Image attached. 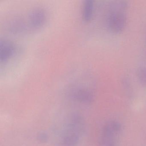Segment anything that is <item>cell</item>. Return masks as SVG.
<instances>
[{
  "label": "cell",
  "mask_w": 146,
  "mask_h": 146,
  "mask_svg": "<svg viewBox=\"0 0 146 146\" xmlns=\"http://www.w3.org/2000/svg\"><path fill=\"white\" fill-rule=\"evenodd\" d=\"M122 126L118 122L111 121L103 127L100 139L101 146H118Z\"/></svg>",
  "instance_id": "cell-2"
},
{
  "label": "cell",
  "mask_w": 146,
  "mask_h": 146,
  "mask_svg": "<svg viewBox=\"0 0 146 146\" xmlns=\"http://www.w3.org/2000/svg\"><path fill=\"white\" fill-rule=\"evenodd\" d=\"M26 23L23 19L16 17L11 19L7 23V29L9 32L14 35H19L26 30Z\"/></svg>",
  "instance_id": "cell-7"
},
{
  "label": "cell",
  "mask_w": 146,
  "mask_h": 146,
  "mask_svg": "<svg viewBox=\"0 0 146 146\" xmlns=\"http://www.w3.org/2000/svg\"><path fill=\"white\" fill-rule=\"evenodd\" d=\"M47 13L46 10L41 7H34L30 12L28 17L29 24L33 30L41 28L46 23Z\"/></svg>",
  "instance_id": "cell-3"
},
{
  "label": "cell",
  "mask_w": 146,
  "mask_h": 146,
  "mask_svg": "<svg viewBox=\"0 0 146 146\" xmlns=\"http://www.w3.org/2000/svg\"><path fill=\"white\" fill-rule=\"evenodd\" d=\"M83 121L78 115H71L67 118L60 137L63 146H75L79 141L84 130Z\"/></svg>",
  "instance_id": "cell-1"
},
{
  "label": "cell",
  "mask_w": 146,
  "mask_h": 146,
  "mask_svg": "<svg viewBox=\"0 0 146 146\" xmlns=\"http://www.w3.org/2000/svg\"><path fill=\"white\" fill-rule=\"evenodd\" d=\"M15 45L10 41L1 40L0 41V61L4 63L7 61L14 54Z\"/></svg>",
  "instance_id": "cell-6"
},
{
  "label": "cell",
  "mask_w": 146,
  "mask_h": 146,
  "mask_svg": "<svg viewBox=\"0 0 146 146\" xmlns=\"http://www.w3.org/2000/svg\"><path fill=\"white\" fill-rule=\"evenodd\" d=\"M94 11V3L92 0L84 1L83 8V17L84 21L89 22L91 20Z\"/></svg>",
  "instance_id": "cell-8"
},
{
  "label": "cell",
  "mask_w": 146,
  "mask_h": 146,
  "mask_svg": "<svg viewBox=\"0 0 146 146\" xmlns=\"http://www.w3.org/2000/svg\"><path fill=\"white\" fill-rule=\"evenodd\" d=\"M137 76L140 83L146 87V67H141L138 69Z\"/></svg>",
  "instance_id": "cell-9"
},
{
  "label": "cell",
  "mask_w": 146,
  "mask_h": 146,
  "mask_svg": "<svg viewBox=\"0 0 146 146\" xmlns=\"http://www.w3.org/2000/svg\"><path fill=\"white\" fill-rule=\"evenodd\" d=\"M108 23L112 31L119 33L121 32L125 27L126 18L122 13H113L108 18Z\"/></svg>",
  "instance_id": "cell-5"
},
{
  "label": "cell",
  "mask_w": 146,
  "mask_h": 146,
  "mask_svg": "<svg viewBox=\"0 0 146 146\" xmlns=\"http://www.w3.org/2000/svg\"><path fill=\"white\" fill-rule=\"evenodd\" d=\"M72 98L82 103H90L94 101V95L93 91L81 84H76L71 90Z\"/></svg>",
  "instance_id": "cell-4"
}]
</instances>
